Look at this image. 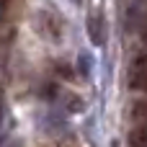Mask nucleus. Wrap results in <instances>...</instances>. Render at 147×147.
Masks as SVG:
<instances>
[{
    "label": "nucleus",
    "mask_w": 147,
    "mask_h": 147,
    "mask_svg": "<svg viewBox=\"0 0 147 147\" xmlns=\"http://www.w3.org/2000/svg\"><path fill=\"white\" fill-rule=\"evenodd\" d=\"M85 28H88V39H90V44L103 47V41H106V18H103V13L90 10L88 18H85Z\"/></svg>",
    "instance_id": "nucleus-1"
},
{
    "label": "nucleus",
    "mask_w": 147,
    "mask_h": 147,
    "mask_svg": "<svg viewBox=\"0 0 147 147\" xmlns=\"http://www.w3.org/2000/svg\"><path fill=\"white\" fill-rule=\"evenodd\" d=\"M129 85L134 90H142L147 93V52L140 54L134 62H132V70H129Z\"/></svg>",
    "instance_id": "nucleus-2"
},
{
    "label": "nucleus",
    "mask_w": 147,
    "mask_h": 147,
    "mask_svg": "<svg viewBox=\"0 0 147 147\" xmlns=\"http://www.w3.org/2000/svg\"><path fill=\"white\" fill-rule=\"evenodd\" d=\"M129 119L134 127H147V101H134L129 106Z\"/></svg>",
    "instance_id": "nucleus-3"
},
{
    "label": "nucleus",
    "mask_w": 147,
    "mask_h": 147,
    "mask_svg": "<svg viewBox=\"0 0 147 147\" xmlns=\"http://www.w3.org/2000/svg\"><path fill=\"white\" fill-rule=\"evenodd\" d=\"M129 147H147V127H132L127 134Z\"/></svg>",
    "instance_id": "nucleus-4"
},
{
    "label": "nucleus",
    "mask_w": 147,
    "mask_h": 147,
    "mask_svg": "<svg viewBox=\"0 0 147 147\" xmlns=\"http://www.w3.org/2000/svg\"><path fill=\"white\" fill-rule=\"evenodd\" d=\"M3 114H5V101H3V90H0V124H3Z\"/></svg>",
    "instance_id": "nucleus-5"
},
{
    "label": "nucleus",
    "mask_w": 147,
    "mask_h": 147,
    "mask_svg": "<svg viewBox=\"0 0 147 147\" xmlns=\"http://www.w3.org/2000/svg\"><path fill=\"white\" fill-rule=\"evenodd\" d=\"M80 70H83V72L88 70V57H80Z\"/></svg>",
    "instance_id": "nucleus-6"
}]
</instances>
